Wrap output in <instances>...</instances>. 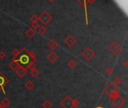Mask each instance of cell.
<instances>
[{
	"label": "cell",
	"mask_w": 128,
	"mask_h": 108,
	"mask_svg": "<svg viewBox=\"0 0 128 108\" xmlns=\"http://www.w3.org/2000/svg\"><path fill=\"white\" fill-rule=\"evenodd\" d=\"M48 47L50 48V49H52V50H54V49H55V48L59 46V44H58V42L57 41H55V40H51L50 42H48Z\"/></svg>",
	"instance_id": "cell-13"
},
{
	"label": "cell",
	"mask_w": 128,
	"mask_h": 108,
	"mask_svg": "<svg viewBox=\"0 0 128 108\" xmlns=\"http://www.w3.org/2000/svg\"><path fill=\"white\" fill-rule=\"evenodd\" d=\"M9 66H10V68L12 69L13 71H16L17 69H18L20 67V65H19V63L16 61L15 59H14L13 61L9 64Z\"/></svg>",
	"instance_id": "cell-11"
},
{
	"label": "cell",
	"mask_w": 128,
	"mask_h": 108,
	"mask_svg": "<svg viewBox=\"0 0 128 108\" xmlns=\"http://www.w3.org/2000/svg\"><path fill=\"white\" fill-rule=\"evenodd\" d=\"M30 74L33 77H37L40 75V72L37 69H33V70H31L30 71Z\"/></svg>",
	"instance_id": "cell-16"
},
{
	"label": "cell",
	"mask_w": 128,
	"mask_h": 108,
	"mask_svg": "<svg viewBox=\"0 0 128 108\" xmlns=\"http://www.w3.org/2000/svg\"><path fill=\"white\" fill-rule=\"evenodd\" d=\"M40 32H41V34H44V33L46 32V29H45L44 27H41V28L40 29Z\"/></svg>",
	"instance_id": "cell-25"
},
{
	"label": "cell",
	"mask_w": 128,
	"mask_h": 108,
	"mask_svg": "<svg viewBox=\"0 0 128 108\" xmlns=\"http://www.w3.org/2000/svg\"><path fill=\"white\" fill-rule=\"evenodd\" d=\"M0 108H5V107H3V106L1 104H0Z\"/></svg>",
	"instance_id": "cell-28"
},
{
	"label": "cell",
	"mask_w": 128,
	"mask_h": 108,
	"mask_svg": "<svg viewBox=\"0 0 128 108\" xmlns=\"http://www.w3.org/2000/svg\"><path fill=\"white\" fill-rule=\"evenodd\" d=\"M115 92H119V88L116 86L115 84H114L112 82L109 83L103 89V92L105 93L108 97L110 95H112V93H114Z\"/></svg>",
	"instance_id": "cell-2"
},
{
	"label": "cell",
	"mask_w": 128,
	"mask_h": 108,
	"mask_svg": "<svg viewBox=\"0 0 128 108\" xmlns=\"http://www.w3.org/2000/svg\"><path fill=\"white\" fill-rule=\"evenodd\" d=\"M26 35L28 36V38H32L33 36L35 35V32H34V30H32V29H29L26 32Z\"/></svg>",
	"instance_id": "cell-19"
},
{
	"label": "cell",
	"mask_w": 128,
	"mask_h": 108,
	"mask_svg": "<svg viewBox=\"0 0 128 108\" xmlns=\"http://www.w3.org/2000/svg\"><path fill=\"white\" fill-rule=\"evenodd\" d=\"M95 108H103L102 106H98V107H95Z\"/></svg>",
	"instance_id": "cell-27"
},
{
	"label": "cell",
	"mask_w": 128,
	"mask_h": 108,
	"mask_svg": "<svg viewBox=\"0 0 128 108\" xmlns=\"http://www.w3.org/2000/svg\"><path fill=\"white\" fill-rule=\"evenodd\" d=\"M18 56L19 57L15 60L19 63L20 65H21L20 67L25 68L26 69L30 63L35 62L36 60V56L34 53L29 52L26 48H23L21 51H20Z\"/></svg>",
	"instance_id": "cell-1"
},
{
	"label": "cell",
	"mask_w": 128,
	"mask_h": 108,
	"mask_svg": "<svg viewBox=\"0 0 128 108\" xmlns=\"http://www.w3.org/2000/svg\"><path fill=\"white\" fill-rule=\"evenodd\" d=\"M109 50L112 53L116 54L121 50V46L117 42H113L109 46Z\"/></svg>",
	"instance_id": "cell-7"
},
{
	"label": "cell",
	"mask_w": 128,
	"mask_h": 108,
	"mask_svg": "<svg viewBox=\"0 0 128 108\" xmlns=\"http://www.w3.org/2000/svg\"><path fill=\"white\" fill-rule=\"evenodd\" d=\"M19 53H20V51L17 50H14L12 51V55H13V56H14V58L17 57V56H18Z\"/></svg>",
	"instance_id": "cell-23"
},
{
	"label": "cell",
	"mask_w": 128,
	"mask_h": 108,
	"mask_svg": "<svg viewBox=\"0 0 128 108\" xmlns=\"http://www.w3.org/2000/svg\"><path fill=\"white\" fill-rule=\"evenodd\" d=\"M16 74L18 77H25L27 74V69L25 68H22V67H20L18 69H17L16 71Z\"/></svg>",
	"instance_id": "cell-8"
},
{
	"label": "cell",
	"mask_w": 128,
	"mask_h": 108,
	"mask_svg": "<svg viewBox=\"0 0 128 108\" xmlns=\"http://www.w3.org/2000/svg\"><path fill=\"white\" fill-rule=\"evenodd\" d=\"M47 59L51 62V63H54L55 62H56L58 59H59V56H58L55 52H51L50 53H49L46 56Z\"/></svg>",
	"instance_id": "cell-9"
},
{
	"label": "cell",
	"mask_w": 128,
	"mask_h": 108,
	"mask_svg": "<svg viewBox=\"0 0 128 108\" xmlns=\"http://www.w3.org/2000/svg\"><path fill=\"white\" fill-rule=\"evenodd\" d=\"M80 102L77 98H74L73 99V107H77L79 105Z\"/></svg>",
	"instance_id": "cell-22"
},
{
	"label": "cell",
	"mask_w": 128,
	"mask_h": 108,
	"mask_svg": "<svg viewBox=\"0 0 128 108\" xmlns=\"http://www.w3.org/2000/svg\"><path fill=\"white\" fill-rule=\"evenodd\" d=\"M112 71H113V68H112V67H107V68H106V70H105V72L106 73L108 74V75H111L112 74Z\"/></svg>",
	"instance_id": "cell-21"
},
{
	"label": "cell",
	"mask_w": 128,
	"mask_h": 108,
	"mask_svg": "<svg viewBox=\"0 0 128 108\" xmlns=\"http://www.w3.org/2000/svg\"><path fill=\"white\" fill-rule=\"evenodd\" d=\"M0 104H1L5 108H6V107H8L11 104V100L9 98H3L2 100V101H1V103H0Z\"/></svg>",
	"instance_id": "cell-14"
},
{
	"label": "cell",
	"mask_w": 128,
	"mask_h": 108,
	"mask_svg": "<svg viewBox=\"0 0 128 108\" xmlns=\"http://www.w3.org/2000/svg\"><path fill=\"white\" fill-rule=\"evenodd\" d=\"M9 82L10 80L2 73V72H0V90H2L5 95L6 94L5 87L8 85Z\"/></svg>",
	"instance_id": "cell-4"
},
{
	"label": "cell",
	"mask_w": 128,
	"mask_h": 108,
	"mask_svg": "<svg viewBox=\"0 0 128 108\" xmlns=\"http://www.w3.org/2000/svg\"><path fill=\"white\" fill-rule=\"evenodd\" d=\"M35 62H32V63H30L29 65V66L27 67V69H30V70H33V69H36V65H35V63H34Z\"/></svg>",
	"instance_id": "cell-20"
},
{
	"label": "cell",
	"mask_w": 128,
	"mask_h": 108,
	"mask_svg": "<svg viewBox=\"0 0 128 108\" xmlns=\"http://www.w3.org/2000/svg\"><path fill=\"white\" fill-rule=\"evenodd\" d=\"M25 87L27 90L31 91L34 88V83L32 81V80H28L26 83H25Z\"/></svg>",
	"instance_id": "cell-12"
},
{
	"label": "cell",
	"mask_w": 128,
	"mask_h": 108,
	"mask_svg": "<svg viewBox=\"0 0 128 108\" xmlns=\"http://www.w3.org/2000/svg\"><path fill=\"white\" fill-rule=\"evenodd\" d=\"M122 81H123V80H122V79H121L120 77H116L114 79V80H113L112 83H113L114 84H115L116 86H117V85H120V84L122 83Z\"/></svg>",
	"instance_id": "cell-17"
},
{
	"label": "cell",
	"mask_w": 128,
	"mask_h": 108,
	"mask_svg": "<svg viewBox=\"0 0 128 108\" xmlns=\"http://www.w3.org/2000/svg\"><path fill=\"white\" fill-rule=\"evenodd\" d=\"M112 104H113V106L115 107H116V108H121L126 104V101L124 99V98H122L121 96L119 95L118 97L112 99Z\"/></svg>",
	"instance_id": "cell-5"
},
{
	"label": "cell",
	"mask_w": 128,
	"mask_h": 108,
	"mask_svg": "<svg viewBox=\"0 0 128 108\" xmlns=\"http://www.w3.org/2000/svg\"><path fill=\"white\" fill-rule=\"evenodd\" d=\"M65 43L68 47H71L76 43V39L74 37H72L71 35H69L68 37L65 39Z\"/></svg>",
	"instance_id": "cell-10"
},
{
	"label": "cell",
	"mask_w": 128,
	"mask_h": 108,
	"mask_svg": "<svg viewBox=\"0 0 128 108\" xmlns=\"http://www.w3.org/2000/svg\"><path fill=\"white\" fill-rule=\"evenodd\" d=\"M61 106L63 108H74L73 107V98L71 95H67L65 98H63V100L60 103Z\"/></svg>",
	"instance_id": "cell-3"
},
{
	"label": "cell",
	"mask_w": 128,
	"mask_h": 108,
	"mask_svg": "<svg viewBox=\"0 0 128 108\" xmlns=\"http://www.w3.org/2000/svg\"><path fill=\"white\" fill-rule=\"evenodd\" d=\"M5 56H6V55L4 52H0V59H3L5 58Z\"/></svg>",
	"instance_id": "cell-24"
},
{
	"label": "cell",
	"mask_w": 128,
	"mask_h": 108,
	"mask_svg": "<svg viewBox=\"0 0 128 108\" xmlns=\"http://www.w3.org/2000/svg\"><path fill=\"white\" fill-rule=\"evenodd\" d=\"M95 56V53L93 52L89 47L86 48V49L83 51V56L86 59L88 60V61H89V60H91L93 57H94Z\"/></svg>",
	"instance_id": "cell-6"
},
{
	"label": "cell",
	"mask_w": 128,
	"mask_h": 108,
	"mask_svg": "<svg viewBox=\"0 0 128 108\" xmlns=\"http://www.w3.org/2000/svg\"><path fill=\"white\" fill-rule=\"evenodd\" d=\"M74 108H76V107H74Z\"/></svg>",
	"instance_id": "cell-29"
},
{
	"label": "cell",
	"mask_w": 128,
	"mask_h": 108,
	"mask_svg": "<svg viewBox=\"0 0 128 108\" xmlns=\"http://www.w3.org/2000/svg\"><path fill=\"white\" fill-rule=\"evenodd\" d=\"M76 65H77V64L74 60H71V61H69L67 63V66L70 68H74Z\"/></svg>",
	"instance_id": "cell-18"
},
{
	"label": "cell",
	"mask_w": 128,
	"mask_h": 108,
	"mask_svg": "<svg viewBox=\"0 0 128 108\" xmlns=\"http://www.w3.org/2000/svg\"><path fill=\"white\" fill-rule=\"evenodd\" d=\"M42 107H43V108H52L53 104H52V102H51L50 101L46 100V101H44V102L43 103Z\"/></svg>",
	"instance_id": "cell-15"
},
{
	"label": "cell",
	"mask_w": 128,
	"mask_h": 108,
	"mask_svg": "<svg viewBox=\"0 0 128 108\" xmlns=\"http://www.w3.org/2000/svg\"><path fill=\"white\" fill-rule=\"evenodd\" d=\"M124 66H125L126 68H127V67H128V65H127V60H126V61L124 62Z\"/></svg>",
	"instance_id": "cell-26"
}]
</instances>
